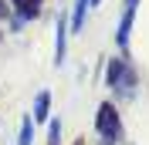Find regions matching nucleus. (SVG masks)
Here are the masks:
<instances>
[{"label": "nucleus", "mask_w": 149, "mask_h": 145, "mask_svg": "<svg viewBox=\"0 0 149 145\" xmlns=\"http://www.w3.org/2000/svg\"><path fill=\"white\" fill-rule=\"evenodd\" d=\"M98 125H102V132H115V111H112V105H102Z\"/></svg>", "instance_id": "nucleus-1"}, {"label": "nucleus", "mask_w": 149, "mask_h": 145, "mask_svg": "<svg viewBox=\"0 0 149 145\" xmlns=\"http://www.w3.org/2000/svg\"><path fill=\"white\" fill-rule=\"evenodd\" d=\"M20 10V17H37V10H41V0H14Z\"/></svg>", "instance_id": "nucleus-2"}, {"label": "nucleus", "mask_w": 149, "mask_h": 145, "mask_svg": "<svg viewBox=\"0 0 149 145\" xmlns=\"http://www.w3.org/2000/svg\"><path fill=\"white\" fill-rule=\"evenodd\" d=\"M85 7H88V0H78V3H74V20H71L74 30L81 27V20H85Z\"/></svg>", "instance_id": "nucleus-3"}, {"label": "nucleus", "mask_w": 149, "mask_h": 145, "mask_svg": "<svg viewBox=\"0 0 149 145\" xmlns=\"http://www.w3.org/2000/svg\"><path fill=\"white\" fill-rule=\"evenodd\" d=\"M3 10H7V3H3V0H0V14H3Z\"/></svg>", "instance_id": "nucleus-4"}, {"label": "nucleus", "mask_w": 149, "mask_h": 145, "mask_svg": "<svg viewBox=\"0 0 149 145\" xmlns=\"http://www.w3.org/2000/svg\"><path fill=\"white\" fill-rule=\"evenodd\" d=\"M88 3H98V0H88Z\"/></svg>", "instance_id": "nucleus-5"}]
</instances>
